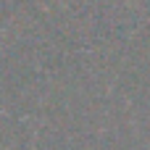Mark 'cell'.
Segmentation results:
<instances>
[]
</instances>
